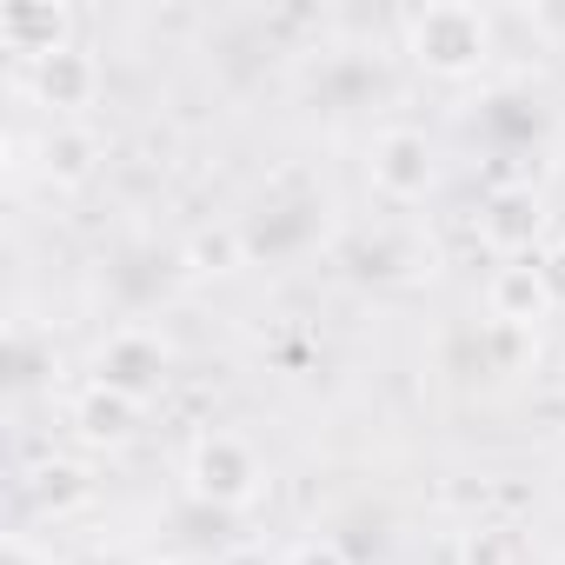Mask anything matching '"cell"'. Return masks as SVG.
Returning <instances> with one entry per match:
<instances>
[{
  "label": "cell",
  "mask_w": 565,
  "mask_h": 565,
  "mask_svg": "<svg viewBox=\"0 0 565 565\" xmlns=\"http://www.w3.org/2000/svg\"><path fill=\"white\" fill-rule=\"evenodd\" d=\"M413 54L433 74H472L486 54V21L472 8H426L413 21Z\"/></svg>",
  "instance_id": "obj_1"
},
{
  "label": "cell",
  "mask_w": 565,
  "mask_h": 565,
  "mask_svg": "<svg viewBox=\"0 0 565 565\" xmlns=\"http://www.w3.org/2000/svg\"><path fill=\"white\" fill-rule=\"evenodd\" d=\"M253 486H259V459H253L246 439H233V433H206V439L193 446V492H200V499H213V505H239V499H253Z\"/></svg>",
  "instance_id": "obj_2"
},
{
  "label": "cell",
  "mask_w": 565,
  "mask_h": 565,
  "mask_svg": "<svg viewBox=\"0 0 565 565\" xmlns=\"http://www.w3.org/2000/svg\"><path fill=\"white\" fill-rule=\"evenodd\" d=\"M373 186L386 200H419L433 186V147H426V134H413V127L380 134L373 140Z\"/></svg>",
  "instance_id": "obj_3"
},
{
  "label": "cell",
  "mask_w": 565,
  "mask_h": 565,
  "mask_svg": "<svg viewBox=\"0 0 565 565\" xmlns=\"http://www.w3.org/2000/svg\"><path fill=\"white\" fill-rule=\"evenodd\" d=\"M160 380H167V353H160L147 333H120V340H107V353H100V386H107V393H120V399L140 406Z\"/></svg>",
  "instance_id": "obj_4"
},
{
  "label": "cell",
  "mask_w": 565,
  "mask_h": 565,
  "mask_svg": "<svg viewBox=\"0 0 565 565\" xmlns=\"http://www.w3.org/2000/svg\"><path fill=\"white\" fill-rule=\"evenodd\" d=\"M34 87H41V100H54V107H87L94 87H100V67H94V54L61 47V54H47V61L34 67Z\"/></svg>",
  "instance_id": "obj_5"
},
{
  "label": "cell",
  "mask_w": 565,
  "mask_h": 565,
  "mask_svg": "<svg viewBox=\"0 0 565 565\" xmlns=\"http://www.w3.org/2000/svg\"><path fill=\"white\" fill-rule=\"evenodd\" d=\"M552 307V287H545V273L539 266H499L492 273V320L505 327H525Z\"/></svg>",
  "instance_id": "obj_6"
},
{
  "label": "cell",
  "mask_w": 565,
  "mask_h": 565,
  "mask_svg": "<svg viewBox=\"0 0 565 565\" xmlns=\"http://www.w3.org/2000/svg\"><path fill=\"white\" fill-rule=\"evenodd\" d=\"M0 34H8L14 54L47 61V54L67 47V14H61V8H8V14H0Z\"/></svg>",
  "instance_id": "obj_7"
},
{
  "label": "cell",
  "mask_w": 565,
  "mask_h": 565,
  "mask_svg": "<svg viewBox=\"0 0 565 565\" xmlns=\"http://www.w3.org/2000/svg\"><path fill=\"white\" fill-rule=\"evenodd\" d=\"M486 233H492L499 246H525V239L539 233V200H532V186H499V193L486 200Z\"/></svg>",
  "instance_id": "obj_8"
},
{
  "label": "cell",
  "mask_w": 565,
  "mask_h": 565,
  "mask_svg": "<svg viewBox=\"0 0 565 565\" xmlns=\"http://www.w3.org/2000/svg\"><path fill=\"white\" fill-rule=\"evenodd\" d=\"M81 426H87L94 439H127V433H134V399H120V393L94 386V393L81 399Z\"/></svg>",
  "instance_id": "obj_9"
},
{
  "label": "cell",
  "mask_w": 565,
  "mask_h": 565,
  "mask_svg": "<svg viewBox=\"0 0 565 565\" xmlns=\"http://www.w3.org/2000/svg\"><path fill=\"white\" fill-rule=\"evenodd\" d=\"M459 565H519V539L505 525H472L459 539Z\"/></svg>",
  "instance_id": "obj_10"
},
{
  "label": "cell",
  "mask_w": 565,
  "mask_h": 565,
  "mask_svg": "<svg viewBox=\"0 0 565 565\" xmlns=\"http://www.w3.org/2000/svg\"><path fill=\"white\" fill-rule=\"evenodd\" d=\"M47 160H54L61 180H81V173L94 167V134H54V140H47Z\"/></svg>",
  "instance_id": "obj_11"
},
{
  "label": "cell",
  "mask_w": 565,
  "mask_h": 565,
  "mask_svg": "<svg viewBox=\"0 0 565 565\" xmlns=\"http://www.w3.org/2000/svg\"><path fill=\"white\" fill-rule=\"evenodd\" d=\"M193 259H206L213 273H226V266L239 259V239H233L226 226H220V233H200V239H193Z\"/></svg>",
  "instance_id": "obj_12"
},
{
  "label": "cell",
  "mask_w": 565,
  "mask_h": 565,
  "mask_svg": "<svg viewBox=\"0 0 565 565\" xmlns=\"http://www.w3.org/2000/svg\"><path fill=\"white\" fill-rule=\"evenodd\" d=\"M41 499H54V505L81 499V472H74V466H47V472H41Z\"/></svg>",
  "instance_id": "obj_13"
},
{
  "label": "cell",
  "mask_w": 565,
  "mask_h": 565,
  "mask_svg": "<svg viewBox=\"0 0 565 565\" xmlns=\"http://www.w3.org/2000/svg\"><path fill=\"white\" fill-rule=\"evenodd\" d=\"M294 565H353V558H347V552H340L333 539H313V545H307V552H300Z\"/></svg>",
  "instance_id": "obj_14"
},
{
  "label": "cell",
  "mask_w": 565,
  "mask_h": 565,
  "mask_svg": "<svg viewBox=\"0 0 565 565\" xmlns=\"http://www.w3.org/2000/svg\"><path fill=\"white\" fill-rule=\"evenodd\" d=\"M14 565H34V552H28V545H14Z\"/></svg>",
  "instance_id": "obj_15"
},
{
  "label": "cell",
  "mask_w": 565,
  "mask_h": 565,
  "mask_svg": "<svg viewBox=\"0 0 565 565\" xmlns=\"http://www.w3.org/2000/svg\"><path fill=\"white\" fill-rule=\"evenodd\" d=\"M180 565H200V558H180Z\"/></svg>",
  "instance_id": "obj_16"
}]
</instances>
